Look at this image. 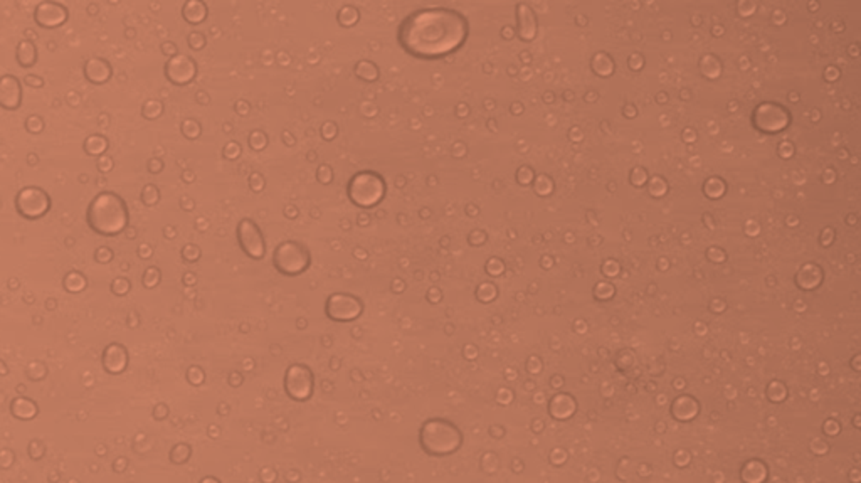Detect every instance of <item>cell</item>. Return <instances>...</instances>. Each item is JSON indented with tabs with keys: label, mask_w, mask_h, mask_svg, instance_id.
Instances as JSON below:
<instances>
[{
	"label": "cell",
	"mask_w": 861,
	"mask_h": 483,
	"mask_svg": "<svg viewBox=\"0 0 861 483\" xmlns=\"http://www.w3.org/2000/svg\"><path fill=\"white\" fill-rule=\"evenodd\" d=\"M238 241L244 253L252 259H263L266 254L264 236L252 219H243L238 224Z\"/></svg>",
	"instance_id": "ba28073f"
},
{
	"label": "cell",
	"mask_w": 861,
	"mask_h": 483,
	"mask_svg": "<svg viewBox=\"0 0 861 483\" xmlns=\"http://www.w3.org/2000/svg\"><path fill=\"white\" fill-rule=\"evenodd\" d=\"M14 202L19 216L27 219V221H36V219L44 217L51 209V197L44 189L37 187V185H27V187L20 189Z\"/></svg>",
	"instance_id": "8992f818"
},
{
	"label": "cell",
	"mask_w": 861,
	"mask_h": 483,
	"mask_svg": "<svg viewBox=\"0 0 861 483\" xmlns=\"http://www.w3.org/2000/svg\"><path fill=\"white\" fill-rule=\"evenodd\" d=\"M15 59H17L20 68H26V69L34 68V64L37 63L36 44L29 39L20 41V43L17 44V49H15Z\"/></svg>",
	"instance_id": "9a60e30c"
},
{
	"label": "cell",
	"mask_w": 861,
	"mask_h": 483,
	"mask_svg": "<svg viewBox=\"0 0 861 483\" xmlns=\"http://www.w3.org/2000/svg\"><path fill=\"white\" fill-rule=\"evenodd\" d=\"M362 301L350 293H333L326 300V317L333 322L355 320L362 315Z\"/></svg>",
	"instance_id": "52a82bcc"
},
{
	"label": "cell",
	"mask_w": 861,
	"mask_h": 483,
	"mask_svg": "<svg viewBox=\"0 0 861 483\" xmlns=\"http://www.w3.org/2000/svg\"><path fill=\"white\" fill-rule=\"evenodd\" d=\"M64 288L68 291H81L86 288V278L78 271H73L64 278Z\"/></svg>",
	"instance_id": "ac0fdd59"
},
{
	"label": "cell",
	"mask_w": 861,
	"mask_h": 483,
	"mask_svg": "<svg viewBox=\"0 0 861 483\" xmlns=\"http://www.w3.org/2000/svg\"><path fill=\"white\" fill-rule=\"evenodd\" d=\"M421 447L430 456H444L459 447V433L442 419L428 421L421 429Z\"/></svg>",
	"instance_id": "3957f363"
},
{
	"label": "cell",
	"mask_w": 861,
	"mask_h": 483,
	"mask_svg": "<svg viewBox=\"0 0 861 483\" xmlns=\"http://www.w3.org/2000/svg\"><path fill=\"white\" fill-rule=\"evenodd\" d=\"M196 73V63H194L189 56L177 55L165 64V76H167L168 81L173 82V85H187V82L194 80Z\"/></svg>",
	"instance_id": "8fae6325"
},
{
	"label": "cell",
	"mask_w": 861,
	"mask_h": 483,
	"mask_svg": "<svg viewBox=\"0 0 861 483\" xmlns=\"http://www.w3.org/2000/svg\"><path fill=\"white\" fill-rule=\"evenodd\" d=\"M22 105V85L14 74L0 76V108L15 111Z\"/></svg>",
	"instance_id": "7c38bea8"
},
{
	"label": "cell",
	"mask_w": 861,
	"mask_h": 483,
	"mask_svg": "<svg viewBox=\"0 0 861 483\" xmlns=\"http://www.w3.org/2000/svg\"><path fill=\"white\" fill-rule=\"evenodd\" d=\"M69 19V12L59 2H41L34 10V20L43 29L61 27Z\"/></svg>",
	"instance_id": "30bf717a"
},
{
	"label": "cell",
	"mask_w": 861,
	"mask_h": 483,
	"mask_svg": "<svg viewBox=\"0 0 861 483\" xmlns=\"http://www.w3.org/2000/svg\"><path fill=\"white\" fill-rule=\"evenodd\" d=\"M386 196V180L375 172H359L349 184V197L359 208H374Z\"/></svg>",
	"instance_id": "277c9868"
},
{
	"label": "cell",
	"mask_w": 861,
	"mask_h": 483,
	"mask_svg": "<svg viewBox=\"0 0 861 483\" xmlns=\"http://www.w3.org/2000/svg\"><path fill=\"white\" fill-rule=\"evenodd\" d=\"M468 37L465 15L446 7H429L404 19L397 41L407 55L419 59H437L458 51Z\"/></svg>",
	"instance_id": "6da1fadb"
},
{
	"label": "cell",
	"mask_w": 861,
	"mask_h": 483,
	"mask_svg": "<svg viewBox=\"0 0 861 483\" xmlns=\"http://www.w3.org/2000/svg\"><path fill=\"white\" fill-rule=\"evenodd\" d=\"M82 148L89 157H99L106 152L108 140L103 135H91L85 140V147Z\"/></svg>",
	"instance_id": "e0dca14e"
},
{
	"label": "cell",
	"mask_w": 861,
	"mask_h": 483,
	"mask_svg": "<svg viewBox=\"0 0 861 483\" xmlns=\"http://www.w3.org/2000/svg\"><path fill=\"white\" fill-rule=\"evenodd\" d=\"M26 128L31 131V134H39V131L44 128V123L39 117H31L26 122Z\"/></svg>",
	"instance_id": "d6986e66"
},
{
	"label": "cell",
	"mask_w": 861,
	"mask_h": 483,
	"mask_svg": "<svg viewBox=\"0 0 861 483\" xmlns=\"http://www.w3.org/2000/svg\"><path fill=\"white\" fill-rule=\"evenodd\" d=\"M313 377L308 367L293 366L287 373V392L295 399H308L312 394Z\"/></svg>",
	"instance_id": "9c48e42d"
},
{
	"label": "cell",
	"mask_w": 861,
	"mask_h": 483,
	"mask_svg": "<svg viewBox=\"0 0 861 483\" xmlns=\"http://www.w3.org/2000/svg\"><path fill=\"white\" fill-rule=\"evenodd\" d=\"M85 78L93 85H105L111 80V64L101 57H91L86 61L85 68H82Z\"/></svg>",
	"instance_id": "4fadbf2b"
},
{
	"label": "cell",
	"mask_w": 861,
	"mask_h": 483,
	"mask_svg": "<svg viewBox=\"0 0 861 483\" xmlns=\"http://www.w3.org/2000/svg\"><path fill=\"white\" fill-rule=\"evenodd\" d=\"M88 226L99 236L113 238L126 229L130 221L126 202L117 192H99L91 201L88 214Z\"/></svg>",
	"instance_id": "7a4b0ae2"
},
{
	"label": "cell",
	"mask_w": 861,
	"mask_h": 483,
	"mask_svg": "<svg viewBox=\"0 0 861 483\" xmlns=\"http://www.w3.org/2000/svg\"><path fill=\"white\" fill-rule=\"evenodd\" d=\"M312 254L308 247L298 241H284L273 253V265L281 275L298 276L310 268Z\"/></svg>",
	"instance_id": "5b68a950"
},
{
	"label": "cell",
	"mask_w": 861,
	"mask_h": 483,
	"mask_svg": "<svg viewBox=\"0 0 861 483\" xmlns=\"http://www.w3.org/2000/svg\"><path fill=\"white\" fill-rule=\"evenodd\" d=\"M103 362H105V369L110 370V373H120V370L125 369L128 362L125 347L118 344H111L110 347H106Z\"/></svg>",
	"instance_id": "5bb4252c"
},
{
	"label": "cell",
	"mask_w": 861,
	"mask_h": 483,
	"mask_svg": "<svg viewBox=\"0 0 861 483\" xmlns=\"http://www.w3.org/2000/svg\"><path fill=\"white\" fill-rule=\"evenodd\" d=\"M182 14H184V19L187 20V22L197 24L201 22V20H204L205 17V7L202 2H197V0H190V2L185 3L184 10H182Z\"/></svg>",
	"instance_id": "2e32d148"
}]
</instances>
